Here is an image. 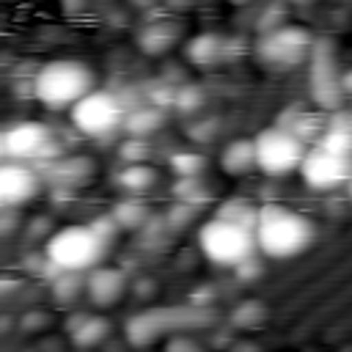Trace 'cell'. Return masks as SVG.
I'll return each mask as SVG.
<instances>
[{"label": "cell", "mask_w": 352, "mask_h": 352, "mask_svg": "<svg viewBox=\"0 0 352 352\" xmlns=\"http://www.w3.org/2000/svg\"><path fill=\"white\" fill-rule=\"evenodd\" d=\"M173 195L190 206H198V204H206L212 198V190L201 182V176H190V179H179L173 184Z\"/></svg>", "instance_id": "cb8c5ba5"}, {"label": "cell", "mask_w": 352, "mask_h": 352, "mask_svg": "<svg viewBox=\"0 0 352 352\" xmlns=\"http://www.w3.org/2000/svg\"><path fill=\"white\" fill-rule=\"evenodd\" d=\"M118 154H121V160H124L126 165H138V162H143V160L151 154V148H148L146 138H129L126 143H121Z\"/></svg>", "instance_id": "83f0119b"}, {"label": "cell", "mask_w": 352, "mask_h": 352, "mask_svg": "<svg viewBox=\"0 0 352 352\" xmlns=\"http://www.w3.org/2000/svg\"><path fill=\"white\" fill-rule=\"evenodd\" d=\"M168 6H170V8H187L190 0H168Z\"/></svg>", "instance_id": "d590c367"}, {"label": "cell", "mask_w": 352, "mask_h": 352, "mask_svg": "<svg viewBox=\"0 0 352 352\" xmlns=\"http://www.w3.org/2000/svg\"><path fill=\"white\" fill-rule=\"evenodd\" d=\"M286 25V8H283V3L280 0H272V3H267L264 6V11L258 14V33L264 36V33H272V30H278V28H283Z\"/></svg>", "instance_id": "484cf974"}, {"label": "cell", "mask_w": 352, "mask_h": 352, "mask_svg": "<svg viewBox=\"0 0 352 352\" xmlns=\"http://www.w3.org/2000/svg\"><path fill=\"white\" fill-rule=\"evenodd\" d=\"M341 88H344V94H352V69H346L341 74Z\"/></svg>", "instance_id": "836d02e7"}, {"label": "cell", "mask_w": 352, "mask_h": 352, "mask_svg": "<svg viewBox=\"0 0 352 352\" xmlns=\"http://www.w3.org/2000/svg\"><path fill=\"white\" fill-rule=\"evenodd\" d=\"M226 50H228V44H226L223 36H217V33H201V36H195V38L187 41L184 55L195 66H214L226 55Z\"/></svg>", "instance_id": "e0dca14e"}, {"label": "cell", "mask_w": 352, "mask_h": 352, "mask_svg": "<svg viewBox=\"0 0 352 352\" xmlns=\"http://www.w3.org/2000/svg\"><path fill=\"white\" fill-rule=\"evenodd\" d=\"M314 242V226L305 214L280 206L264 204L256 223V248L270 258H294Z\"/></svg>", "instance_id": "6da1fadb"}, {"label": "cell", "mask_w": 352, "mask_h": 352, "mask_svg": "<svg viewBox=\"0 0 352 352\" xmlns=\"http://www.w3.org/2000/svg\"><path fill=\"white\" fill-rule=\"evenodd\" d=\"M294 3H305V0H294Z\"/></svg>", "instance_id": "ab89813d"}, {"label": "cell", "mask_w": 352, "mask_h": 352, "mask_svg": "<svg viewBox=\"0 0 352 352\" xmlns=\"http://www.w3.org/2000/svg\"><path fill=\"white\" fill-rule=\"evenodd\" d=\"M14 212H16V209H6V214H3V234H8V231L16 226V217H14Z\"/></svg>", "instance_id": "d6a6232c"}, {"label": "cell", "mask_w": 352, "mask_h": 352, "mask_svg": "<svg viewBox=\"0 0 352 352\" xmlns=\"http://www.w3.org/2000/svg\"><path fill=\"white\" fill-rule=\"evenodd\" d=\"M212 316L206 314V308H195V305H184V308H148L143 314H135L132 319H126L124 336L132 346H148L151 341H157L160 336H165L168 330H184L192 324H206Z\"/></svg>", "instance_id": "5b68a950"}, {"label": "cell", "mask_w": 352, "mask_h": 352, "mask_svg": "<svg viewBox=\"0 0 352 352\" xmlns=\"http://www.w3.org/2000/svg\"><path fill=\"white\" fill-rule=\"evenodd\" d=\"M66 330H69V338L74 346L91 349V346H99L110 336L113 324L107 316H99V314H77L69 319Z\"/></svg>", "instance_id": "9a60e30c"}, {"label": "cell", "mask_w": 352, "mask_h": 352, "mask_svg": "<svg viewBox=\"0 0 352 352\" xmlns=\"http://www.w3.org/2000/svg\"><path fill=\"white\" fill-rule=\"evenodd\" d=\"M162 121H165V113H162V107H157V104L132 107V110L126 113V118H124V129H126L129 138H146V135H151L154 129H160Z\"/></svg>", "instance_id": "d6986e66"}, {"label": "cell", "mask_w": 352, "mask_h": 352, "mask_svg": "<svg viewBox=\"0 0 352 352\" xmlns=\"http://www.w3.org/2000/svg\"><path fill=\"white\" fill-rule=\"evenodd\" d=\"M113 217H116L118 228H126V231H143L146 223L151 220L148 217V209H146V204L140 198H124V201H118L116 209H113Z\"/></svg>", "instance_id": "44dd1931"}, {"label": "cell", "mask_w": 352, "mask_h": 352, "mask_svg": "<svg viewBox=\"0 0 352 352\" xmlns=\"http://www.w3.org/2000/svg\"><path fill=\"white\" fill-rule=\"evenodd\" d=\"M236 272H239V278H253V275H258V272H261V264L250 256V258H245V261L236 267Z\"/></svg>", "instance_id": "1f68e13d"}, {"label": "cell", "mask_w": 352, "mask_h": 352, "mask_svg": "<svg viewBox=\"0 0 352 352\" xmlns=\"http://www.w3.org/2000/svg\"><path fill=\"white\" fill-rule=\"evenodd\" d=\"M3 154L11 160H58L50 126L38 121H16L3 132Z\"/></svg>", "instance_id": "30bf717a"}, {"label": "cell", "mask_w": 352, "mask_h": 352, "mask_svg": "<svg viewBox=\"0 0 352 352\" xmlns=\"http://www.w3.org/2000/svg\"><path fill=\"white\" fill-rule=\"evenodd\" d=\"M41 187L38 173L25 162H6L0 168V204L3 209H16L36 198Z\"/></svg>", "instance_id": "7c38bea8"}, {"label": "cell", "mask_w": 352, "mask_h": 352, "mask_svg": "<svg viewBox=\"0 0 352 352\" xmlns=\"http://www.w3.org/2000/svg\"><path fill=\"white\" fill-rule=\"evenodd\" d=\"M116 182H118V187H121V190H126L129 195H138V192H146V190H151V187H154V182H157V170H154V168H148L146 162L126 165L124 170H118Z\"/></svg>", "instance_id": "ffe728a7"}, {"label": "cell", "mask_w": 352, "mask_h": 352, "mask_svg": "<svg viewBox=\"0 0 352 352\" xmlns=\"http://www.w3.org/2000/svg\"><path fill=\"white\" fill-rule=\"evenodd\" d=\"M217 126V121H204V124H195V126H190V138L192 140H212L214 138V129Z\"/></svg>", "instance_id": "4dcf8cb0"}, {"label": "cell", "mask_w": 352, "mask_h": 352, "mask_svg": "<svg viewBox=\"0 0 352 352\" xmlns=\"http://www.w3.org/2000/svg\"><path fill=\"white\" fill-rule=\"evenodd\" d=\"M176 36H179L176 22L162 16V19H151V22L143 25V30L138 33V44L146 55H162L165 50L173 47Z\"/></svg>", "instance_id": "2e32d148"}, {"label": "cell", "mask_w": 352, "mask_h": 352, "mask_svg": "<svg viewBox=\"0 0 352 352\" xmlns=\"http://www.w3.org/2000/svg\"><path fill=\"white\" fill-rule=\"evenodd\" d=\"M94 91V72L72 58L44 63L33 77V96L47 107H74Z\"/></svg>", "instance_id": "7a4b0ae2"}, {"label": "cell", "mask_w": 352, "mask_h": 352, "mask_svg": "<svg viewBox=\"0 0 352 352\" xmlns=\"http://www.w3.org/2000/svg\"><path fill=\"white\" fill-rule=\"evenodd\" d=\"M190 352H201V349H198V346H195V349H190Z\"/></svg>", "instance_id": "f35d334b"}, {"label": "cell", "mask_w": 352, "mask_h": 352, "mask_svg": "<svg viewBox=\"0 0 352 352\" xmlns=\"http://www.w3.org/2000/svg\"><path fill=\"white\" fill-rule=\"evenodd\" d=\"M231 3H236V6H248V3H253V0H231Z\"/></svg>", "instance_id": "8d00e7d4"}, {"label": "cell", "mask_w": 352, "mask_h": 352, "mask_svg": "<svg viewBox=\"0 0 352 352\" xmlns=\"http://www.w3.org/2000/svg\"><path fill=\"white\" fill-rule=\"evenodd\" d=\"M264 316H267V305H264V302H258V300H245V302H239V305L234 308L231 324H234V327H253V324H258Z\"/></svg>", "instance_id": "d4e9b609"}, {"label": "cell", "mask_w": 352, "mask_h": 352, "mask_svg": "<svg viewBox=\"0 0 352 352\" xmlns=\"http://www.w3.org/2000/svg\"><path fill=\"white\" fill-rule=\"evenodd\" d=\"M314 44V36L302 25H283L256 41V58L270 69H294L311 60Z\"/></svg>", "instance_id": "8992f818"}, {"label": "cell", "mask_w": 352, "mask_h": 352, "mask_svg": "<svg viewBox=\"0 0 352 352\" xmlns=\"http://www.w3.org/2000/svg\"><path fill=\"white\" fill-rule=\"evenodd\" d=\"M346 184H349V198H352V179H349V182H346Z\"/></svg>", "instance_id": "74e56055"}, {"label": "cell", "mask_w": 352, "mask_h": 352, "mask_svg": "<svg viewBox=\"0 0 352 352\" xmlns=\"http://www.w3.org/2000/svg\"><path fill=\"white\" fill-rule=\"evenodd\" d=\"M201 102H204L201 88H198V85H184V88L176 91V102H173V104H176L182 113H192V110L201 107Z\"/></svg>", "instance_id": "f546056e"}, {"label": "cell", "mask_w": 352, "mask_h": 352, "mask_svg": "<svg viewBox=\"0 0 352 352\" xmlns=\"http://www.w3.org/2000/svg\"><path fill=\"white\" fill-rule=\"evenodd\" d=\"M52 300L60 305H72L80 294H85V278L82 272H60L58 278H52Z\"/></svg>", "instance_id": "7402d4cb"}, {"label": "cell", "mask_w": 352, "mask_h": 352, "mask_svg": "<svg viewBox=\"0 0 352 352\" xmlns=\"http://www.w3.org/2000/svg\"><path fill=\"white\" fill-rule=\"evenodd\" d=\"M129 107L121 102L118 94L110 91H91L72 107V124L88 138H104L124 126Z\"/></svg>", "instance_id": "ba28073f"}, {"label": "cell", "mask_w": 352, "mask_h": 352, "mask_svg": "<svg viewBox=\"0 0 352 352\" xmlns=\"http://www.w3.org/2000/svg\"><path fill=\"white\" fill-rule=\"evenodd\" d=\"M129 3H132L135 8H151V6L157 3V0H129Z\"/></svg>", "instance_id": "e575fe53"}, {"label": "cell", "mask_w": 352, "mask_h": 352, "mask_svg": "<svg viewBox=\"0 0 352 352\" xmlns=\"http://www.w3.org/2000/svg\"><path fill=\"white\" fill-rule=\"evenodd\" d=\"M214 217H220V220H228V223H239V226H245V228H250V231H256V223H258V209H253L250 204H245L242 198H231V201H226L217 212H214Z\"/></svg>", "instance_id": "603a6c76"}, {"label": "cell", "mask_w": 352, "mask_h": 352, "mask_svg": "<svg viewBox=\"0 0 352 352\" xmlns=\"http://www.w3.org/2000/svg\"><path fill=\"white\" fill-rule=\"evenodd\" d=\"M47 176L55 187H66V190H74V187H82L85 182H91L94 176V160L82 157V154H74V157H58L47 165Z\"/></svg>", "instance_id": "5bb4252c"}, {"label": "cell", "mask_w": 352, "mask_h": 352, "mask_svg": "<svg viewBox=\"0 0 352 352\" xmlns=\"http://www.w3.org/2000/svg\"><path fill=\"white\" fill-rule=\"evenodd\" d=\"M192 217H195V206H190V204H184V201H176V206H170L162 220H165L168 231H179V228L190 226Z\"/></svg>", "instance_id": "f1b7e54d"}, {"label": "cell", "mask_w": 352, "mask_h": 352, "mask_svg": "<svg viewBox=\"0 0 352 352\" xmlns=\"http://www.w3.org/2000/svg\"><path fill=\"white\" fill-rule=\"evenodd\" d=\"M126 292V275L118 267H94L85 275V294L96 308L118 302Z\"/></svg>", "instance_id": "4fadbf2b"}, {"label": "cell", "mask_w": 352, "mask_h": 352, "mask_svg": "<svg viewBox=\"0 0 352 352\" xmlns=\"http://www.w3.org/2000/svg\"><path fill=\"white\" fill-rule=\"evenodd\" d=\"M198 245H201V253L212 264H220V267H239L245 258H250L258 250L256 231H250L239 223L220 220V217H212L201 226Z\"/></svg>", "instance_id": "277c9868"}, {"label": "cell", "mask_w": 352, "mask_h": 352, "mask_svg": "<svg viewBox=\"0 0 352 352\" xmlns=\"http://www.w3.org/2000/svg\"><path fill=\"white\" fill-rule=\"evenodd\" d=\"M110 242L88 223V226H66L50 234L44 253L63 272H91L102 264Z\"/></svg>", "instance_id": "3957f363"}, {"label": "cell", "mask_w": 352, "mask_h": 352, "mask_svg": "<svg viewBox=\"0 0 352 352\" xmlns=\"http://www.w3.org/2000/svg\"><path fill=\"white\" fill-rule=\"evenodd\" d=\"M220 168L228 176H242L256 168V143L253 140H231L220 154Z\"/></svg>", "instance_id": "ac0fdd59"}, {"label": "cell", "mask_w": 352, "mask_h": 352, "mask_svg": "<svg viewBox=\"0 0 352 352\" xmlns=\"http://www.w3.org/2000/svg\"><path fill=\"white\" fill-rule=\"evenodd\" d=\"M206 165V160L201 154H192V151H179L170 157V168L176 170L179 179H190V176H198L201 168Z\"/></svg>", "instance_id": "4316f807"}, {"label": "cell", "mask_w": 352, "mask_h": 352, "mask_svg": "<svg viewBox=\"0 0 352 352\" xmlns=\"http://www.w3.org/2000/svg\"><path fill=\"white\" fill-rule=\"evenodd\" d=\"M300 176L314 190H336L352 179V157L330 151V148L316 143L314 148L305 151V160L300 165Z\"/></svg>", "instance_id": "9c48e42d"}, {"label": "cell", "mask_w": 352, "mask_h": 352, "mask_svg": "<svg viewBox=\"0 0 352 352\" xmlns=\"http://www.w3.org/2000/svg\"><path fill=\"white\" fill-rule=\"evenodd\" d=\"M311 96L324 110H336L344 102L341 74L333 69V47L327 41H316L314 44V55H311Z\"/></svg>", "instance_id": "8fae6325"}, {"label": "cell", "mask_w": 352, "mask_h": 352, "mask_svg": "<svg viewBox=\"0 0 352 352\" xmlns=\"http://www.w3.org/2000/svg\"><path fill=\"white\" fill-rule=\"evenodd\" d=\"M253 143H256V168L261 173H270V176L300 170L305 151H308L305 143L280 124L261 129L253 138Z\"/></svg>", "instance_id": "52a82bcc"}]
</instances>
